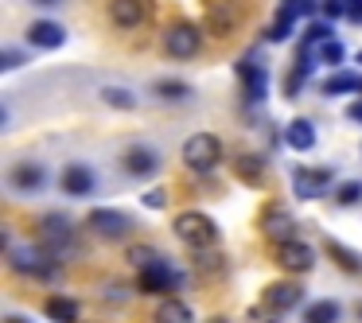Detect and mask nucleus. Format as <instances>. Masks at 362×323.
Listing matches in <instances>:
<instances>
[{
  "mask_svg": "<svg viewBox=\"0 0 362 323\" xmlns=\"http://www.w3.org/2000/svg\"><path fill=\"white\" fill-rule=\"evenodd\" d=\"M43 180H47V172H43L40 164H32V160H20V164L8 168V187L20 191V195H35V191H43Z\"/></svg>",
  "mask_w": 362,
  "mask_h": 323,
  "instance_id": "obj_10",
  "label": "nucleus"
},
{
  "mask_svg": "<svg viewBox=\"0 0 362 323\" xmlns=\"http://www.w3.org/2000/svg\"><path fill=\"white\" fill-rule=\"evenodd\" d=\"M234 172L242 183H253V187H261L265 183V160L257 156V152H242V156L234 160Z\"/></svg>",
  "mask_w": 362,
  "mask_h": 323,
  "instance_id": "obj_17",
  "label": "nucleus"
},
{
  "mask_svg": "<svg viewBox=\"0 0 362 323\" xmlns=\"http://www.w3.org/2000/svg\"><path fill=\"white\" fill-rule=\"evenodd\" d=\"M164 203H168L164 191H144V206H164Z\"/></svg>",
  "mask_w": 362,
  "mask_h": 323,
  "instance_id": "obj_35",
  "label": "nucleus"
},
{
  "mask_svg": "<svg viewBox=\"0 0 362 323\" xmlns=\"http://www.w3.org/2000/svg\"><path fill=\"white\" fill-rule=\"evenodd\" d=\"M304 323H339V304L335 300H315V304H308Z\"/></svg>",
  "mask_w": 362,
  "mask_h": 323,
  "instance_id": "obj_24",
  "label": "nucleus"
},
{
  "mask_svg": "<svg viewBox=\"0 0 362 323\" xmlns=\"http://www.w3.org/2000/svg\"><path fill=\"white\" fill-rule=\"evenodd\" d=\"M172 230H175V237H180V242L191 245V249H211V245H218V226H214L203 211L175 214Z\"/></svg>",
  "mask_w": 362,
  "mask_h": 323,
  "instance_id": "obj_2",
  "label": "nucleus"
},
{
  "mask_svg": "<svg viewBox=\"0 0 362 323\" xmlns=\"http://www.w3.org/2000/svg\"><path fill=\"white\" fill-rule=\"evenodd\" d=\"M292 230H296V218H292L281 203H269L265 211H261V234L265 237L284 242V237H292Z\"/></svg>",
  "mask_w": 362,
  "mask_h": 323,
  "instance_id": "obj_12",
  "label": "nucleus"
},
{
  "mask_svg": "<svg viewBox=\"0 0 362 323\" xmlns=\"http://www.w3.org/2000/svg\"><path fill=\"white\" fill-rule=\"evenodd\" d=\"M129 265H133L136 273H148V269L164 265V257H160L156 249H148V245H133V249H129Z\"/></svg>",
  "mask_w": 362,
  "mask_h": 323,
  "instance_id": "obj_25",
  "label": "nucleus"
},
{
  "mask_svg": "<svg viewBox=\"0 0 362 323\" xmlns=\"http://www.w3.org/2000/svg\"><path fill=\"white\" fill-rule=\"evenodd\" d=\"M199 47H203V32H199V24H191V20H180V24L168 28V35H164L168 59H180V63H187V59L199 55Z\"/></svg>",
  "mask_w": 362,
  "mask_h": 323,
  "instance_id": "obj_5",
  "label": "nucleus"
},
{
  "mask_svg": "<svg viewBox=\"0 0 362 323\" xmlns=\"http://www.w3.org/2000/svg\"><path fill=\"white\" fill-rule=\"evenodd\" d=\"M351 90H362V78L351 71H335L327 82H323V94L327 98H339V94H351Z\"/></svg>",
  "mask_w": 362,
  "mask_h": 323,
  "instance_id": "obj_22",
  "label": "nucleus"
},
{
  "mask_svg": "<svg viewBox=\"0 0 362 323\" xmlns=\"http://www.w3.org/2000/svg\"><path fill=\"white\" fill-rule=\"evenodd\" d=\"M35 4H59V0H35Z\"/></svg>",
  "mask_w": 362,
  "mask_h": 323,
  "instance_id": "obj_39",
  "label": "nucleus"
},
{
  "mask_svg": "<svg viewBox=\"0 0 362 323\" xmlns=\"http://www.w3.org/2000/svg\"><path fill=\"white\" fill-rule=\"evenodd\" d=\"M323 16H327V20L346 16V0H327V4H323Z\"/></svg>",
  "mask_w": 362,
  "mask_h": 323,
  "instance_id": "obj_34",
  "label": "nucleus"
},
{
  "mask_svg": "<svg viewBox=\"0 0 362 323\" xmlns=\"http://www.w3.org/2000/svg\"><path fill=\"white\" fill-rule=\"evenodd\" d=\"M230 28H234V12L230 8H211V32L214 35H230Z\"/></svg>",
  "mask_w": 362,
  "mask_h": 323,
  "instance_id": "obj_30",
  "label": "nucleus"
},
{
  "mask_svg": "<svg viewBox=\"0 0 362 323\" xmlns=\"http://www.w3.org/2000/svg\"><path fill=\"white\" fill-rule=\"evenodd\" d=\"M358 319H362V300H358Z\"/></svg>",
  "mask_w": 362,
  "mask_h": 323,
  "instance_id": "obj_40",
  "label": "nucleus"
},
{
  "mask_svg": "<svg viewBox=\"0 0 362 323\" xmlns=\"http://www.w3.org/2000/svg\"><path fill=\"white\" fill-rule=\"evenodd\" d=\"M222 160V141L214 133H195L187 136V144H183V164L191 168V172L206 175L214 164Z\"/></svg>",
  "mask_w": 362,
  "mask_h": 323,
  "instance_id": "obj_4",
  "label": "nucleus"
},
{
  "mask_svg": "<svg viewBox=\"0 0 362 323\" xmlns=\"http://www.w3.org/2000/svg\"><path fill=\"white\" fill-rule=\"evenodd\" d=\"M59 183H63L66 195L86 199L90 191H94V183H98V180H94V172H90L86 164H71V168H63V180H59Z\"/></svg>",
  "mask_w": 362,
  "mask_h": 323,
  "instance_id": "obj_15",
  "label": "nucleus"
},
{
  "mask_svg": "<svg viewBox=\"0 0 362 323\" xmlns=\"http://www.w3.org/2000/svg\"><path fill=\"white\" fill-rule=\"evenodd\" d=\"M245 323H281V315H276L273 307H265V304H253L250 312H245Z\"/></svg>",
  "mask_w": 362,
  "mask_h": 323,
  "instance_id": "obj_31",
  "label": "nucleus"
},
{
  "mask_svg": "<svg viewBox=\"0 0 362 323\" xmlns=\"http://www.w3.org/2000/svg\"><path fill=\"white\" fill-rule=\"evenodd\" d=\"M90 230L105 242H117V237L133 234V218L125 211H113V206H98V211H90Z\"/></svg>",
  "mask_w": 362,
  "mask_h": 323,
  "instance_id": "obj_6",
  "label": "nucleus"
},
{
  "mask_svg": "<svg viewBox=\"0 0 362 323\" xmlns=\"http://www.w3.org/2000/svg\"><path fill=\"white\" fill-rule=\"evenodd\" d=\"M63 40H66V32L55 20H35V24L28 28V43H32V47L51 51V47H63Z\"/></svg>",
  "mask_w": 362,
  "mask_h": 323,
  "instance_id": "obj_16",
  "label": "nucleus"
},
{
  "mask_svg": "<svg viewBox=\"0 0 362 323\" xmlns=\"http://www.w3.org/2000/svg\"><path fill=\"white\" fill-rule=\"evenodd\" d=\"M20 63H24V51H16V47H4V51H0V71H16Z\"/></svg>",
  "mask_w": 362,
  "mask_h": 323,
  "instance_id": "obj_33",
  "label": "nucleus"
},
{
  "mask_svg": "<svg viewBox=\"0 0 362 323\" xmlns=\"http://www.w3.org/2000/svg\"><path fill=\"white\" fill-rule=\"evenodd\" d=\"M125 168L133 175H152L160 168V156L152 148H144V144H136V148H125Z\"/></svg>",
  "mask_w": 362,
  "mask_h": 323,
  "instance_id": "obj_20",
  "label": "nucleus"
},
{
  "mask_svg": "<svg viewBox=\"0 0 362 323\" xmlns=\"http://www.w3.org/2000/svg\"><path fill=\"white\" fill-rule=\"evenodd\" d=\"M276 261H281L284 273H312L315 253H312V245L300 242V237H284V242H276Z\"/></svg>",
  "mask_w": 362,
  "mask_h": 323,
  "instance_id": "obj_7",
  "label": "nucleus"
},
{
  "mask_svg": "<svg viewBox=\"0 0 362 323\" xmlns=\"http://www.w3.org/2000/svg\"><path fill=\"white\" fill-rule=\"evenodd\" d=\"M105 12L117 28H141L148 20V0H110Z\"/></svg>",
  "mask_w": 362,
  "mask_h": 323,
  "instance_id": "obj_14",
  "label": "nucleus"
},
{
  "mask_svg": "<svg viewBox=\"0 0 362 323\" xmlns=\"http://www.w3.org/2000/svg\"><path fill=\"white\" fill-rule=\"evenodd\" d=\"M327 183H331V172H327V168H315V172L296 168V172H292V191H296L300 199H320V195H327Z\"/></svg>",
  "mask_w": 362,
  "mask_h": 323,
  "instance_id": "obj_13",
  "label": "nucleus"
},
{
  "mask_svg": "<svg viewBox=\"0 0 362 323\" xmlns=\"http://www.w3.org/2000/svg\"><path fill=\"white\" fill-rule=\"evenodd\" d=\"M152 94L168 98V102H183L191 90H187V82H180V78H164V82H156V86H152Z\"/></svg>",
  "mask_w": 362,
  "mask_h": 323,
  "instance_id": "obj_27",
  "label": "nucleus"
},
{
  "mask_svg": "<svg viewBox=\"0 0 362 323\" xmlns=\"http://www.w3.org/2000/svg\"><path fill=\"white\" fill-rule=\"evenodd\" d=\"M284 141H288V148H296V152L315 148V125L308 117H296L288 129H284Z\"/></svg>",
  "mask_w": 362,
  "mask_h": 323,
  "instance_id": "obj_18",
  "label": "nucleus"
},
{
  "mask_svg": "<svg viewBox=\"0 0 362 323\" xmlns=\"http://www.w3.org/2000/svg\"><path fill=\"white\" fill-rule=\"evenodd\" d=\"M358 66H362V51H358Z\"/></svg>",
  "mask_w": 362,
  "mask_h": 323,
  "instance_id": "obj_41",
  "label": "nucleus"
},
{
  "mask_svg": "<svg viewBox=\"0 0 362 323\" xmlns=\"http://www.w3.org/2000/svg\"><path fill=\"white\" fill-rule=\"evenodd\" d=\"M351 117H354V121H358V125H362V102H354V105H351Z\"/></svg>",
  "mask_w": 362,
  "mask_h": 323,
  "instance_id": "obj_36",
  "label": "nucleus"
},
{
  "mask_svg": "<svg viewBox=\"0 0 362 323\" xmlns=\"http://www.w3.org/2000/svg\"><path fill=\"white\" fill-rule=\"evenodd\" d=\"M183 284V273L180 269H172L164 261V265L148 269V273H136V288L141 292H156V296H168V292H175Z\"/></svg>",
  "mask_w": 362,
  "mask_h": 323,
  "instance_id": "obj_9",
  "label": "nucleus"
},
{
  "mask_svg": "<svg viewBox=\"0 0 362 323\" xmlns=\"http://www.w3.org/2000/svg\"><path fill=\"white\" fill-rule=\"evenodd\" d=\"M238 78H242L245 94H250L253 102H261V98H265L269 71H265V63H261V55H250V59H242V63H238Z\"/></svg>",
  "mask_w": 362,
  "mask_h": 323,
  "instance_id": "obj_11",
  "label": "nucleus"
},
{
  "mask_svg": "<svg viewBox=\"0 0 362 323\" xmlns=\"http://www.w3.org/2000/svg\"><path fill=\"white\" fill-rule=\"evenodd\" d=\"M102 102L113 105V110H133L136 98L129 94V90H121V86H102Z\"/></svg>",
  "mask_w": 362,
  "mask_h": 323,
  "instance_id": "obj_28",
  "label": "nucleus"
},
{
  "mask_svg": "<svg viewBox=\"0 0 362 323\" xmlns=\"http://www.w3.org/2000/svg\"><path fill=\"white\" fill-rule=\"evenodd\" d=\"M8 265H12V273L35 276V281H55L59 276V261L51 257L43 245H32V242L16 245V249L8 253Z\"/></svg>",
  "mask_w": 362,
  "mask_h": 323,
  "instance_id": "obj_1",
  "label": "nucleus"
},
{
  "mask_svg": "<svg viewBox=\"0 0 362 323\" xmlns=\"http://www.w3.org/2000/svg\"><path fill=\"white\" fill-rule=\"evenodd\" d=\"M261 304L273 307L276 315H288L296 304H304V288H300V281H273L261 292Z\"/></svg>",
  "mask_w": 362,
  "mask_h": 323,
  "instance_id": "obj_8",
  "label": "nucleus"
},
{
  "mask_svg": "<svg viewBox=\"0 0 362 323\" xmlns=\"http://www.w3.org/2000/svg\"><path fill=\"white\" fill-rule=\"evenodd\" d=\"M156 323H195V312H191V304L168 296L164 304L156 307Z\"/></svg>",
  "mask_w": 362,
  "mask_h": 323,
  "instance_id": "obj_21",
  "label": "nucleus"
},
{
  "mask_svg": "<svg viewBox=\"0 0 362 323\" xmlns=\"http://www.w3.org/2000/svg\"><path fill=\"white\" fill-rule=\"evenodd\" d=\"M206 323H230V319H222V315H214V319H206Z\"/></svg>",
  "mask_w": 362,
  "mask_h": 323,
  "instance_id": "obj_38",
  "label": "nucleus"
},
{
  "mask_svg": "<svg viewBox=\"0 0 362 323\" xmlns=\"http://www.w3.org/2000/svg\"><path fill=\"white\" fill-rule=\"evenodd\" d=\"M43 312H47V319H55V323H78L82 304L71 300V296H51L47 304H43Z\"/></svg>",
  "mask_w": 362,
  "mask_h": 323,
  "instance_id": "obj_19",
  "label": "nucleus"
},
{
  "mask_svg": "<svg viewBox=\"0 0 362 323\" xmlns=\"http://www.w3.org/2000/svg\"><path fill=\"white\" fill-rule=\"evenodd\" d=\"M35 230H40V245L55 261L63 257V253H74V226H71V218H66V214H59V211L43 214V218L35 222Z\"/></svg>",
  "mask_w": 362,
  "mask_h": 323,
  "instance_id": "obj_3",
  "label": "nucleus"
},
{
  "mask_svg": "<svg viewBox=\"0 0 362 323\" xmlns=\"http://www.w3.org/2000/svg\"><path fill=\"white\" fill-rule=\"evenodd\" d=\"M292 24H296V12H292V8H281V12H276V20H273V28L265 32V40H269V43L288 40V35H292Z\"/></svg>",
  "mask_w": 362,
  "mask_h": 323,
  "instance_id": "obj_26",
  "label": "nucleus"
},
{
  "mask_svg": "<svg viewBox=\"0 0 362 323\" xmlns=\"http://www.w3.org/2000/svg\"><path fill=\"white\" fill-rule=\"evenodd\" d=\"M335 199H339V206H354L362 199V183H343V187L335 191Z\"/></svg>",
  "mask_w": 362,
  "mask_h": 323,
  "instance_id": "obj_32",
  "label": "nucleus"
},
{
  "mask_svg": "<svg viewBox=\"0 0 362 323\" xmlns=\"http://www.w3.org/2000/svg\"><path fill=\"white\" fill-rule=\"evenodd\" d=\"M320 59L327 66H343V59H346V47L339 40H327V43H320Z\"/></svg>",
  "mask_w": 362,
  "mask_h": 323,
  "instance_id": "obj_29",
  "label": "nucleus"
},
{
  "mask_svg": "<svg viewBox=\"0 0 362 323\" xmlns=\"http://www.w3.org/2000/svg\"><path fill=\"white\" fill-rule=\"evenodd\" d=\"M4 323H32V319H24V315H8Z\"/></svg>",
  "mask_w": 362,
  "mask_h": 323,
  "instance_id": "obj_37",
  "label": "nucleus"
},
{
  "mask_svg": "<svg viewBox=\"0 0 362 323\" xmlns=\"http://www.w3.org/2000/svg\"><path fill=\"white\" fill-rule=\"evenodd\" d=\"M327 253H331V261H335L343 273H351V276L362 273V257L354 249H346V245H339V242H327Z\"/></svg>",
  "mask_w": 362,
  "mask_h": 323,
  "instance_id": "obj_23",
  "label": "nucleus"
}]
</instances>
